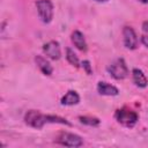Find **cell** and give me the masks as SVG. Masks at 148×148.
Segmentation results:
<instances>
[{"label":"cell","mask_w":148,"mask_h":148,"mask_svg":"<svg viewBox=\"0 0 148 148\" xmlns=\"http://www.w3.org/2000/svg\"><path fill=\"white\" fill-rule=\"evenodd\" d=\"M24 123L30 127L40 130L45 124H61L66 126H72V124L60 116L56 114H44L37 110H29L24 114Z\"/></svg>","instance_id":"obj_1"},{"label":"cell","mask_w":148,"mask_h":148,"mask_svg":"<svg viewBox=\"0 0 148 148\" xmlns=\"http://www.w3.org/2000/svg\"><path fill=\"white\" fill-rule=\"evenodd\" d=\"M114 118L116 120L121 124L123 126L125 127H133L138 120H139V114L131 110V109H127V108H121V109H118L114 113Z\"/></svg>","instance_id":"obj_2"},{"label":"cell","mask_w":148,"mask_h":148,"mask_svg":"<svg viewBox=\"0 0 148 148\" xmlns=\"http://www.w3.org/2000/svg\"><path fill=\"white\" fill-rule=\"evenodd\" d=\"M37 13L43 23H50L53 18V3L51 0H37Z\"/></svg>","instance_id":"obj_3"},{"label":"cell","mask_w":148,"mask_h":148,"mask_svg":"<svg viewBox=\"0 0 148 148\" xmlns=\"http://www.w3.org/2000/svg\"><path fill=\"white\" fill-rule=\"evenodd\" d=\"M108 72L116 80H123L128 75V68L123 58H118L111 65H109Z\"/></svg>","instance_id":"obj_4"},{"label":"cell","mask_w":148,"mask_h":148,"mask_svg":"<svg viewBox=\"0 0 148 148\" xmlns=\"http://www.w3.org/2000/svg\"><path fill=\"white\" fill-rule=\"evenodd\" d=\"M57 142L60 143L61 146L65 147H81L83 145V140L80 135L74 134V133H68V132H61L59 133L57 138Z\"/></svg>","instance_id":"obj_5"},{"label":"cell","mask_w":148,"mask_h":148,"mask_svg":"<svg viewBox=\"0 0 148 148\" xmlns=\"http://www.w3.org/2000/svg\"><path fill=\"white\" fill-rule=\"evenodd\" d=\"M123 39H124V45L128 50H135L139 44L138 36L132 27H124L123 29Z\"/></svg>","instance_id":"obj_6"},{"label":"cell","mask_w":148,"mask_h":148,"mask_svg":"<svg viewBox=\"0 0 148 148\" xmlns=\"http://www.w3.org/2000/svg\"><path fill=\"white\" fill-rule=\"evenodd\" d=\"M43 52L52 60H58L61 57L60 44L57 40H50L43 45Z\"/></svg>","instance_id":"obj_7"},{"label":"cell","mask_w":148,"mask_h":148,"mask_svg":"<svg viewBox=\"0 0 148 148\" xmlns=\"http://www.w3.org/2000/svg\"><path fill=\"white\" fill-rule=\"evenodd\" d=\"M71 39H72V43L74 44V46L82 51V52H86L88 50V45H87V42H86V38L83 36V34L79 30H74L71 35Z\"/></svg>","instance_id":"obj_8"},{"label":"cell","mask_w":148,"mask_h":148,"mask_svg":"<svg viewBox=\"0 0 148 148\" xmlns=\"http://www.w3.org/2000/svg\"><path fill=\"white\" fill-rule=\"evenodd\" d=\"M97 91L99 95H103V96H117L119 94V90L117 87L105 81H99L97 83Z\"/></svg>","instance_id":"obj_9"},{"label":"cell","mask_w":148,"mask_h":148,"mask_svg":"<svg viewBox=\"0 0 148 148\" xmlns=\"http://www.w3.org/2000/svg\"><path fill=\"white\" fill-rule=\"evenodd\" d=\"M80 102V96L75 90H68L60 99L61 105H66V106H73L79 104Z\"/></svg>","instance_id":"obj_10"},{"label":"cell","mask_w":148,"mask_h":148,"mask_svg":"<svg viewBox=\"0 0 148 148\" xmlns=\"http://www.w3.org/2000/svg\"><path fill=\"white\" fill-rule=\"evenodd\" d=\"M35 62L37 65V67L40 69V72L44 74V75H51L52 72H53V68L51 66V64L42 56H36L35 57Z\"/></svg>","instance_id":"obj_11"},{"label":"cell","mask_w":148,"mask_h":148,"mask_svg":"<svg viewBox=\"0 0 148 148\" xmlns=\"http://www.w3.org/2000/svg\"><path fill=\"white\" fill-rule=\"evenodd\" d=\"M132 76H133V82L136 87L139 88H146L148 84V80L146 77V75L143 74V72L139 68H133L132 71Z\"/></svg>","instance_id":"obj_12"},{"label":"cell","mask_w":148,"mask_h":148,"mask_svg":"<svg viewBox=\"0 0 148 148\" xmlns=\"http://www.w3.org/2000/svg\"><path fill=\"white\" fill-rule=\"evenodd\" d=\"M80 123L87 125V126H91V127H96L101 124V120L96 117H91V116H80L79 117Z\"/></svg>","instance_id":"obj_13"},{"label":"cell","mask_w":148,"mask_h":148,"mask_svg":"<svg viewBox=\"0 0 148 148\" xmlns=\"http://www.w3.org/2000/svg\"><path fill=\"white\" fill-rule=\"evenodd\" d=\"M66 59H67V61L71 64V65H73L74 67H80V61H79V58H77V56H76V53L71 49V47H67L66 49Z\"/></svg>","instance_id":"obj_14"},{"label":"cell","mask_w":148,"mask_h":148,"mask_svg":"<svg viewBox=\"0 0 148 148\" xmlns=\"http://www.w3.org/2000/svg\"><path fill=\"white\" fill-rule=\"evenodd\" d=\"M81 67L84 69V72H86L88 75H91V74H92V67H91L89 60H83V61L81 62Z\"/></svg>","instance_id":"obj_15"},{"label":"cell","mask_w":148,"mask_h":148,"mask_svg":"<svg viewBox=\"0 0 148 148\" xmlns=\"http://www.w3.org/2000/svg\"><path fill=\"white\" fill-rule=\"evenodd\" d=\"M141 43H142L145 46L148 47V36H142V37H141Z\"/></svg>","instance_id":"obj_16"},{"label":"cell","mask_w":148,"mask_h":148,"mask_svg":"<svg viewBox=\"0 0 148 148\" xmlns=\"http://www.w3.org/2000/svg\"><path fill=\"white\" fill-rule=\"evenodd\" d=\"M142 30H143L145 32H148V21H145V22L142 23Z\"/></svg>","instance_id":"obj_17"},{"label":"cell","mask_w":148,"mask_h":148,"mask_svg":"<svg viewBox=\"0 0 148 148\" xmlns=\"http://www.w3.org/2000/svg\"><path fill=\"white\" fill-rule=\"evenodd\" d=\"M94 1H97V2H106L109 0H94Z\"/></svg>","instance_id":"obj_18"},{"label":"cell","mask_w":148,"mask_h":148,"mask_svg":"<svg viewBox=\"0 0 148 148\" xmlns=\"http://www.w3.org/2000/svg\"><path fill=\"white\" fill-rule=\"evenodd\" d=\"M140 2H142V3H148V0H139Z\"/></svg>","instance_id":"obj_19"}]
</instances>
